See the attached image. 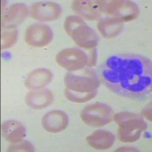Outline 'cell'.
<instances>
[{
  "label": "cell",
  "instance_id": "6da1fadb",
  "mask_svg": "<svg viewBox=\"0 0 152 152\" xmlns=\"http://www.w3.org/2000/svg\"><path fill=\"white\" fill-rule=\"evenodd\" d=\"M101 78L104 85L117 95L145 98L151 93V62L136 54H114L103 63Z\"/></svg>",
  "mask_w": 152,
  "mask_h": 152
},
{
  "label": "cell",
  "instance_id": "7a4b0ae2",
  "mask_svg": "<svg viewBox=\"0 0 152 152\" xmlns=\"http://www.w3.org/2000/svg\"><path fill=\"white\" fill-rule=\"evenodd\" d=\"M113 119L118 125V138L123 142H136L148 126L142 116L133 113H119Z\"/></svg>",
  "mask_w": 152,
  "mask_h": 152
},
{
  "label": "cell",
  "instance_id": "3957f363",
  "mask_svg": "<svg viewBox=\"0 0 152 152\" xmlns=\"http://www.w3.org/2000/svg\"><path fill=\"white\" fill-rule=\"evenodd\" d=\"M64 28L76 45L80 47L92 49L98 44V35L79 16L72 15L66 18Z\"/></svg>",
  "mask_w": 152,
  "mask_h": 152
},
{
  "label": "cell",
  "instance_id": "277c9868",
  "mask_svg": "<svg viewBox=\"0 0 152 152\" xmlns=\"http://www.w3.org/2000/svg\"><path fill=\"white\" fill-rule=\"evenodd\" d=\"M100 78L93 69L87 68L69 72L64 78L66 88L81 93L97 91L100 85Z\"/></svg>",
  "mask_w": 152,
  "mask_h": 152
},
{
  "label": "cell",
  "instance_id": "5b68a950",
  "mask_svg": "<svg viewBox=\"0 0 152 152\" xmlns=\"http://www.w3.org/2000/svg\"><path fill=\"white\" fill-rule=\"evenodd\" d=\"M113 110L110 106L103 103L91 104L82 110L81 118L89 126L100 127L113 119Z\"/></svg>",
  "mask_w": 152,
  "mask_h": 152
},
{
  "label": "cell",
  "instance_id": "8992f818",
  "mask_svg": "<svg viewBox=\"0 0 152 152\" xmlns=\"http://www.w3.org/2000/svg\"><path fill=\"white\" fill-rule=\"evenodd\" d=\"M104 13L118 18L124 23L136 19L139 15V8L135 2L128 0L106 1Z\"/></svg>",
  "mask_w": 152,
  "mask_h": 152
},
{
  "label": "cell",
  "instance_id": "52a82bcc",
  "mask_svg": "<svg viewBox=\"0 0 152 152\" xmlns=\"http://www.w3.org/2000/svg\"><path fill=\"white\" fill-rule=\"evenodd\" d=\"M86 53L78 48H66L56 56V61L61 67L69 72L83 69L88 64Z\"/></svg>",
  "mask_w": 152,
  "mask_h": 152
},
{
  "label": "cell",
  "instance_id": "ba28073f",
  "mask_svg": "<svg viewBox=\"0 0 152 152\" xmlns=\"http://www.w3.org/2000/svg\"><path fill=\"white\" fill-rule=\"evenodd\" d=\"M53 37L52 29L45 24H31L25 31L24 39L28 45L34 47H43L48 45Z\"/></svg>",
  "mask_w": 152,
  "mask_h": 152
},
{
  "label": "cell",
  "instance_id": "9c48e42d",
  "mask_svg": "<svg viewBox=\"0 0 152 152\" xmlns=\"http://www.w3.org/2000/svg\"><path fill=\"white\" fill-rule=\"evenodd\" d=\"M106 1L76 0L72 2L75 13L88 21H97L104 13Z\"/></svg>",
  "mask_w": 152,
  "mask_h": 152
},
{
  "label": "cell",
  "instance_id": "30bf717a",
  "mask_svg": "<svg viewBox=\"0 0 152 152\" xmlns=\"http://www.w3.org/2000/svg\"><path fill=\"white\" fill-rule=\"evenodd\" d=\"M62 9L53 2H39L30 8V16L38 21H52L59 18Z\"/></svg>",
  "mask_w": 152,
  "mask_h": 152
},
{
  "label": "cell",
  "instance_id": "8fae6325",
  "mask_svg": "<svg viewBox=\"0 0 152 152\" xmlns=\"http://www.w3.org/2000/svg\"><path fill=\"white\" fill-rule=\"evenodd\" d=\"M28 14V9L22 3L11 5L9 7H2V28H16L21 23Z\"/></svg>",
  "mask_w": 152,
  "mask_h": 152
},
{
  "label": "cell",
  "instance_id": "7c38bea8",
  "mask_svg": "<svg viewBox=\"0 0 152 152\" xmlns=\"http://www.w3.org/2000/svg\"><path fill=\"white\" fill-rule=\"evenodd\" d=\"M69 121V116L66 113L60 110H53L43 116L42 126L48 132L58 133L66 129Z\"/></svg>",
  "mask_w": 152,
  "mask_h": 152
},
{
  "label": "cell",
  "instance_id": "4fadbf2b",
  "mask_svg": "<svg viewBox=\"0 0 152 152\" xmlns=\"http://www.w3.org/2000/svg\"><path fill=\"white\" fill-rule=\"evenodd\" d=\"M53 93L48 89H38L27 94L25 102L29 107L34 110L44 109L53 102Z\"/></svg>",
  "mask_w": 152,
  "mask_h": 152
},
{
  "label": "cell",
  "instance_id": "5bb4252c",
  "mask_svg": "<svg viewBox=\"0 0 152 152\" xmlns=\"http://www.w3.org/2000/svg\"><path fill=\"white\" fill-rule=\"evenodd\" d=\"M2 136L10 143L21 142L26 136V129L21 123L10 119L2 124Z\"/></svg>",
  "mask_w": 152,
  "mask_h": 152
},
{
  "label": "cell",
  "instance_id": "9a60e30c",
  "mask_svg": "<svg viewBox=\"0 0 152 152\" xmlns=\"http://www.w3.org/2000/svg\"><path fill=\"white\" fill-rule=\"evenodd\" d=\"M86 141L90 146L97 150H107L113 145L115 136L112 132L107 130H97L88 135Z\"/></svg>",
  "mask_w": 152,
  "mask_h": 152
},
{
  "label": "cell",
  "instance_id": "2e32d148",
  "mask_svg": "<svg viewBox=\"0 0 152 152\" xmlns=\"http://www.w3.org/2000/svg\"><path fill=\"white\" fill-rule=\"evenodd\" d=\"M52 79L53 73L50 70L47 69H38L28 75L24 85L30 89L38 90L47 86Z\"/></svg>",
  "mask_w": 152,
  "mask_h": 152
},
{
  "label": "cell",
  "instance_id": "e0dca14e",
  "mask_svg": "<svg viewBox=\"0 0 152 152\" xmlns=\"http://www.w3.org/2000/svg\"><path fill=\"white\" fill-rule=\"evenodd\" d=\"M123 27V22L119 18L108 16L100 19L97 24V28L105 38L115 37L119 34Z\"/></svg>",
  "mask_w": 152,
  "mask_h": 152
},
{
  "label": "cell",
  "instance_id": "ac0fdd59",
  "mask_svg": "<svg viewBox=\"0 0 152 152\" xmlns=\"http://www.w3.org/2000/svg\"><path fill=\"white\" fill-rule=\"evenodd\" d=\"M18 31L16 28H2L1 34V49L10 48L16 43Z\"/></svg>",
  "mask_w": 152,
  "mask_h": 152
},
{
  "label": "cell",
  "instance_id": "d6986e66",
  "mask_svg": "<svg viewBox=\"0 0 152 152\" xmlns=\"http://www.w3.org/2000/svg\"><path fill=\"white\" fill-rule=\"evenodd\" d=\"M65 96L69 100L75 103H85L91 100L97 95V91L87 93L76 92L66 88L64 91Z\"/></svg>",
  "mask_w": 152,
  "mask_h": 152
},
{
  "label": "cell",
  "instance_id": "ffe728a7",
  "mask_svg": "<svg viewBox=\"0 0 152 152\" xmlns=\"http://www.w3.org/2000/svg\"><path fill=\"white\" fill-rule=\"evenodd\" d=\"M8 151H34V147L31 142L28 141H21V142L12 143L8 149Z\"/></svg>",
  "mask_w": 152,
  "mask_h": 152
},
{
  "label": "cell",
  "instance_id": "44dd1931",
  "mask_svg": "<svg viewBox=\"0 0 152 152\" xmlns=\"http://www.w3.org/2000/svg\"><path fill=\"white\" fill-rule=\"evenodd\" d=\"M88 56V64L87 66L88 67H92V66H95L96 65V62H97V50L95 48H92L91 49L90 53H89V56Z\"/></svg>",
  "mask_w": 152,
  "mask_h": 152
},
{
  "label": "cell",
  "instance_id": "7402d4cb",
  "mask_svg": "<svg viewBox=\"0 0 152 152\" xmlns=\"http://www.w3.org/2000/svg\"><path fill=\"white\" fill-rule=\"evenodd\" d=\"M142 115L148 120L151 122V102L149 103L142 111Z\"/></svg>",
  "mask_w": 152,
  "mask_h": 152
},
{
  "label": "cell",
  "instance_id": "603a6c76",
  "mask_svg": "<svg viewBox=\"0 0 152 152\" xmlns=\"http://www.w3.org/2000/svg\"><path fill=\"white\" fill-rule=\"evenodd\" d=\"M136 151V149L133 148H119L118 150H116V151Z\"/></svg>",
  "mask_w": 152,
  "mask_h": 152
}]
</instances>
